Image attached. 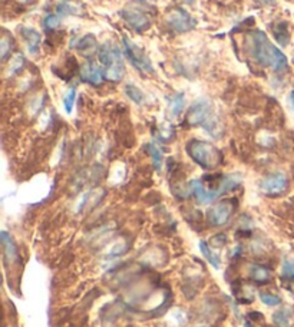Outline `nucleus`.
Instances as JSON below:
<instances>
[{
	"label": "nucleus",
	"instance_id": "1",
	"mask_svg": "<svg viewBox=\"0 0 294 327\" xmlns=\"http://www.w3.org/2000/svg\"><path fill=\"white\" fill-rule=\"evenodd\" d=\"M251 56L263 68H271L276 72H283L289 66L286 54L277 46L270 43L267 35L263 32H255L251 36Z\"/></svg>",
	"mask_w": 294,
	"mask_h": 327
},
{
	"label": "nucleus",
	"instance_id": "2",
	"mask_svg": "<svg viewBox=\"0 0 294 327\" xmlns=\"http://www.w3.org/2000/svg\"><path fill=\"white\" fill-rule=\"evenodd\" d=\"M240 184L241 177L238 174H230V175H223L220 178L215 188L208 190V188H205V185L201 179H192V181H189L188 190H189V194L200 204H210V203L215 201L218 197H221L223 194L235 190Z\"/></svg>",
	"mask_w": 294,
	"mask_h": 327
},
{
	"label": "nucleus",
	"instance_id": "3",
	"mask_svg": "<svg viewBox=\"0 0 294 327\" xmlns=\"http://www.w3.org/2000/svg\"><path fill=\"white\" fill-rule=\"evenodd\" d=\"M98 60L104 66L105 78L111 82H119L125 76V63L122 52L118 46L112 43H104L98 51Z\"/></svg>",
	"mask_w": 294,
	"mask_h": 327
},
{
	"label": "nucleus",
	"instance_id": "4",
	"mask_svg": "<svg viewBox=\"0 0 294 327\" xmlns=\"http://www.w3.org/2000/svg\"><path fill=\"white\" fill-rule=\"evenodd\" d=\"M187 154L204 169H214L221 163V152L207 141L191 139L187 144Z\"/></svg>",
	"mask_w": 294,
	"mask_h": 327
},
{
	"label": "nucleus",
	"instance_id": "5",
	"mask_svg": "<svg viewBox=\"0 0 294 327\" xmlns=\"http://www.w3.org/2000/svg\"><path fill=\"white\" fill-rule=\"evenodd\" d=\"M122 48H123V54L128 59V62L134 66L136 70L145 72V73H154V66L149 59V56L145 54L142 48L135 45L129 38L123 36L122 38Z\"/></svg>",
	"mask_w": 294,
	"mask_h": 327
},
{
	"label": "nucleus",
	"instance_id": "6",
	"mask_svg": "<svg viewBox=\"0 0 294 327\" xmlns=\"http://www.w3.org/2000/svg\"><path fill=\"white\" fill-rule=\"evenodd\" d=\"M165 23L175 33H185L197 26V20L184 9H173L165 17Z\"/></svg>",
	"mask_w": 294,
	"mask_h": 327
},
{
	"label": "nucleus",
	"instance_id": "7",
	"mask_svg": "<svg viewBox=\"0 0 294 327\" xmlns=\"http://www.w3.org/2000/svg\"><path fill=\"white\" fill-rule=\"evenodd\" d=\"M213 105L207 98L197 99L188 110L187 121L192 126H204L213 118Z\"/></svg>",
	"mask_w": 294,
	"mask_h": 327
},
{
	"label": "nucleus",
	"instance_id": "8",
	"mask_svg": "<svg viewBox=\"0 0 294 327\" xmlns=\"http://www.w3.org/2000/svg\"><path fill=\"white\" fill-rule=\"evenodd\" d=\"M119 14L120 17L126 22V25L138 33H144L151 26V19L142 9L126 7V9L120 10Z\"/></svg>",
	"mask_w": 294,
	"mask_h": 327
},
{
	"label": "nucleus",
	"instance_id": "9",
	"mask_svg": "<svg viewBox=\"0 0 294 327\" xmlns=\"http://www.w3.org/2000/svg\"><path fill=\"white\" fill-rule=\"evenodd\" d=\"M234 205L231 201H220L207 211V219L213 227H223L233 216Z\"/></svg>",
	"mask_w": 294,
	"mask_h": 327
},
{
	"label": "nucleus",
	"instance_id": "10",
	"mask_svg": "<svg viewBox=\"0 0 294 327\" xmlns=\"http://www.w3.org/2000/svg\"><path fill=\"white\" fill-rule=\"evenodd\" d=\"M289 187V179L286 174L280 171L271 172L267 177H264L260 182V190L267 195H280Z\"/></svg>",
	"mask_w": 294,
	"mask_h": 327
},
{
	"label": "nucleus",
	"instance_id": "11",
	"mask_svg": "<svg viewBox=\"0 0 294 327\" xmlns=\"http://www.w3.org/2000/svg\"><path fill=\"white\" fill-rule=\"evenodd\" d=\"M80 78L83 82H88V83L96 86L105 78V73H104V69L99 68V65H96L94 60L88 59L80 66Z\"/></svg>",
	"mask_w": 294,
	"mask_h": 327
},
{
	"label": "nucleus",
	"instance_id": "12",
	"mask_svg": "<svg viewBox=\"0 0 294 327\" xmlns=\"http://www.w3.org/2000/svg\"><path fill=\"white\" fill-rule=\"evenodd\" d=\"M20 36L23 38V41L26 43V49L29 54H32V56L39 54L42 36H40V33L36 29H33V27L30 26L20 27Z\"/></svg>",
	"mask_w": 294,
	"mask_h": 327
},
{
	"label": "nucleus",
	"instance_id": "13",
	"mask_svg": "<svg viewBox=\"0 0 294 327\" xmlns=\"http://www.w3.org/2000/svg\"><path fill=\"white\" fill-rule=\"evenodd\" d=\"M78 51H79V54H83L85 57H89L91 54L98 52V51H99V46H98V41H96V38H95L94 35L88 33V35H85L82 39H79V42H78Z\"/></svg>",
	"mask_w": 294,
	"mask_h": 327
},
{
	"label": "nucleus",
	"instance_id": "14",
	"mask_svg": "<svg viewBox=\"0 0 294 327\" xmlns=\"http://www.w3.org/2000/svg\"><path fill=\"white\" fill-rule=\"evenodd\" d=\"M0 241H1V245H3V254H4L6 261H12L13 263L14 260L19 257V254H17V248L14 245L12 235H9L6 231H1Z\"/></svg>",
	"mask_w": 294,
	"mask_h": 327
},
{
	"label": "nucleus",
	"instance_id": "15",
	"mask_svg": "<svg viewBox=\"0 0 294 327\" xmlns=\"http://www.w3.org/2000/svg\"><path fill=\"white\" fill-rule=\"evenodd\" d=\"M185 107V94L184 92H176L173 95V98L170 99L168 104V112L171 118H176L181 115V112L184 110Z\"/></svg>",
	"mask_w": 294,
	"mask_h": 327
},
{
	"label": "nucleus",
	"instance_id": "16",
	"mask_svg": "<svg viewBox=\"0 0 294 327\" xmlns=\"http://www.w3.org/2000/svg\"><path fill=\"white\" fill-rule=\"evenodd\" d=\"M250 278L255 281V283H268L270 277H271V272L268 270L267 267L264 266H260V264H253L250 266Z\"/></svg>",
	"mask_w": 294,
	"mask_h": 327
},
{
	"label": "nucleus",
	"instance_id": "17",
	"mask_svg": "<svg viewBox=\"0 0 294 327\" xmlns=\"http://www.w3.org/2000/svg\"><path fill=\"white\" fill-rule=\"evenodd\" d=\"M273 35L276 38V42L281 46H287L290 42V33H289V25L287 22H279L276 26L273 27Z\"/></svg>",
	"mask_w": 294,
	"mask_h": 327
},
{
	"label": "nucleus",
	"instance_id": "18",
	"mask_svg": "<svg viewBox=\"0 0 294 327\" xmlns=\"http://www.w3.org/2000/svg\"><path fill=\"white\" fill-rule=\"evenodd\" d=\"M123 89H125V95L128 96L135 104L141 105L145 101V94L141 91V88H138L134 83H126Z\"/></svg>",
	"mask_w": 294,
	"mask_h": 327
},
{
	"label": "nucleus",
	"instance_id": "19",
	"mask_svg": "<svg viewBox=\"0 0 294 327\" xmlns=\"http://www.w3.org/2000/svg\"><path fill=\"white\" fill-rule=\"evenodd\" d=\"M25 66V57L22 54H16L10 59V63H9V68L6 70V75L10 78V76H14L16 73H19L22 69Z\"/></svg>",
	"mask_w": 294,
	"mask_h": 327
},
{
	"label": "nucleus",
	"instance_id": "20",
	"mask_svg": "<svg viewBox=\"0 0 294 327\" xmlns=\"http://www.w3.org/2000/svg\"><path fill=\"white\" fill-rule=\"evenodd\" d=\"M200 250L201 253H202V256L205 257V260L214 267V269H220V266H221V263H220V259H218V256L214 254L213 251H211V248H210V245L207 244L205 241H201L200 243Z\"/></svg>",
	"mask_w": 294,
	"mask_h": 327
},
{
	"label": "nucleus",
	"instance_id": "21",
	"mask_svg": "<svg viewBox=\"0 0 294 327\" xmlns=\"http://www.w3.org/2000/svg\"><path fill=\"white\" fill-rule=\"evenodd\" d=\"M145 151L149 154L152 164H154V168L157 171H161V166H162V152H161L154 144H147L145 145Z\"/></svg>",
	"mask_w": 294,
	"mask_h": 327
},
{
	"label": "nucleus",
	"instance_id": "22",
	"mask_svg": "<svg viewBox=\"0 0 294 327\" xmlns=\"http://www.w3.org/2000/svg\"><path fill=\"white\" fill-rule=\"evenodd\" d=\"M56 10L58 13L60 14H79L80 13V7L78 4L69 1V0H65V1H60L58 6H56Z\"/></svg>",
	"mask_w": 294,
	"mask_h": 327
},
{
	"label": "nucleus",
	"instance_id": "23",
	"mask_svg": "<svg viewBox=\"0 0 294 327\" xmlns=\"http://www.w3.org/2000/svg\"><path fill=\"white\" fill-rule=\"evenodd\" d=\"M273 322L277 327H287L290 323V312L287 309H280L273 314Z\"/></svg>",
	"mask_w": 294,
	"mask_h": 327
},
{
	"label": "nucleus",
	"instance_id": "24",
	"mask_svg": "<svg viewBox=\"0 0 294 327\" xmlns=\"http://www.w3.org/2000/svg\"><path fill=\"white\" fill-rule=\"evenodd\" d=\"M12 48H13V41H12V38H10L7 33H4L3 38H1V41H0V54H1V60H6V59H7V54H9V52L12 51Z\"/></svg>",
	"mask_w": 294,
	"mask_h": 327
},
{
	"label": "nucleus",
	"instance_id": "25",
	"mask_svg": "<svg viewBox=\"0 0 294 327\" xmlns=\"http://www.w3.org/2000/svg\"><path fill=\"white\" fill-rule=\"evenodd\" d=\"M75 101H76V89L70 88L63 98V108H65L66 113H72L73 107H75Z\"/></svg>",
	"mask_w": 294,
	"mask_h": 327
},
{
	"label": "nucleus",
	"instance_id": "26",
	"mask_svg": "<svg viewBox=\"0 0 294 327\" xmlns=\"http://www.w3.org/2000/svg\"><path fill=\"white\" fill-rule=\"evenodd\" d=\"M281 275L284 280H294V260H286L281 267Z\"/></svg>",
	"mask_w": 294,
	"mask_h": 327
},
{
	"label": "nucleus",
	"instance_id": "27",
	"mask_svg": "<svg viewBox=\"0 0 294 327\" xmlns=\"http://www.w3.org/2000/svg\"><path fill=\"white\" fill-rule=\"evenodd\" d=\"M260 300L266 304V306H279L281 303V299L279 296H276V294H271V293H268V291H261L260 293Z\"/></svg>",
	"mask_w": 294,
	"mask_h": 327
},
{
	"label": "nucleus",
	"instance_id": "28",
	"mask_svg": "<svg viewBox=\"0 0 294 327\" xmlns=\"http://www.w3.org/2000/svg\"><path fill=\"white\" fill-rule=\"evenodd\" d=\"M60 25V19L58 14H48L45 19H43V26L45 29H49V30H54L56 27H59Z\"/></svg>",
	"mask_w": 294,
	"mask_h": 327
},
{
	"label": "nucleus",
	"instance_id": "29",
	"mask_svg": "<svg viewBox=\"0 0 294 327\" xmlns=\"http://www.w3.org/2000/svg\"><path fill=\"white\" fill-rule=\"evenodd\" d=\"M171 322H174L176 327H181L182 325H185V323H187L185 313H184L182 310L176 309V310H174V312L171 313Z\"/></svg>",
	"mask_w": 294,
	"mask_h": 327
},
{
	"label": "nucleus",
	"instance_id": "30",
	"mask_svg": "<svg viewBox=\"0 0 294 327\" xmlns=\"http://www.w3.org/2000/svg\"><path fill=\"white\" fill-rule=\"evenodd\" d=\"M43 101H45V96L43 95L36 96V98L32 99V102L29 104V110H30L32 115H36L40 109H42V107H43Z\"/></svg>",
	"mask_w": 294,
	"mask_h": 327
},
{
	"label": "nucleus",
	"instance_id": "31",
	"mask_svg": "<svg viewBox=\"0 0 294 327\" xmlns=\"http://www.w3.org/2000/svg\"><path fill=\"white\" fill-rule=\"evenodd\" d=\"M289 101H290V105H292V108L294 110V89L290 92V95H289Z\"/></svg>",
	"mask_w": 294,
	"mask_h": 327
},
{
	"label": "nucleus",
	"instance_id": "32",
	"mask_svg": "<svg viewBox=\"0 0 294 327\" xmlns=\"http://www.w3.org/2000/svg\"><path fill=\"white\" fill-rule=\"evenodd\" d=\"M20 1H22V3H32V1H35V0H20Z\"/></svg>",
	"mask_w": 294,
	"mask_h": 327
},
{
	"label": "nucleus",
	"instance_id": "33",
	"mask_svg": "<svg viewBox=\"0 0 294 327\" xmlns=\"http://www.w3.org/2000/svg\"><path fill=\"white\" fill-rule=\"evenodd\" d=\"M184 1H185V3H188V4H192V3H194L195 0H184Z\"/></svg>",
	"mask_w": 294,
	"mask_h": 327
},
{
	"label": "nucleus",
	"instance_id": "34",
	"mask_svg": "<svg viewBox=\"0 0 294 327\" xmlns=\"http://www.w3.org/2000/svg\"><path fill=\"white\" fill-rule=\"evenodd\" d=\"M244 327H251V325H250V323L247 322V323H244Z\"/></svg>",
	"mask_w": 294,
	"mask_h": 327
},
{
	"label": "nucleus",
	"instance_id": "35",
	"mask_svg": "<svg viewBox=\"0 0 294 327\" xmlns=\"http://www.w3.org/2000/svg\"><path fill=\"white\" fill-rule=\"evenodd\" d=\"M255 1H263V0H255Z\"/></svg>",
	"mask_w": 294,
	"mask_h": 327
},
{
	"label": "nucleus",
	"instance_id": "36",
	"mask_svg": "<svg viewBox=\"0 0 294 327\" xmlns=\"http://www.w3.org/2000/svg\"><path fill=\"white\" fill-rule=\"evenodd\" d=\"M293 63H294V56H293Z\"/></svg>",
	"mask_w": 294,
	"mask_h": 327
}]
</instances>
